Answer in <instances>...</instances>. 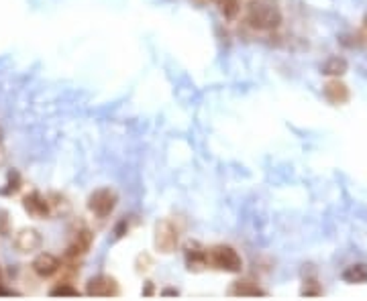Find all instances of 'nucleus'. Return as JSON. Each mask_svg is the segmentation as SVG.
Returning <instances> with one entry per match:
<instances>
[{
	"label": "nucleus",
	"instance_id": "f257e3e1",
	"mask_svg": "<svg viewBox=\"0 0 367 301\" xmlns=\"http://www.w3.org/2000/svg\"><path fill=\"white\" fill-rule=\"evenodd\" d=\"M247 23L257 31H274L281 23V10L275 0H251L247 6Z\"/></svg>",
	"mask_w": 367,
	"mask_h": 301
},
{
	"label": "nucleus",
	"instance_id": "f03ea898",
	"mask_svg": "<svg viewBox=\"0 0 367 301\" xmlns=\"http://www.w3.org/2000/svg\"><path fill=\"white\" fill-rule=\"evenodd\" d=\"M206 267L225 273H239L243 269V258L229 245H217L212 249H206Z\"/></svg>",
	"mask_w": 367,
	"mask_h": 301
},
{
	"label": "nucleus",
	"instance_id": "7ed1b4c3",
	"mask_svg": "<svg viewBox=\"0 0 367 301\" xmlns=\"http://www.w3.org/2000/svg\"><path fill=\"white\" fill-rule=\"evenodd\" d=\"M153 245L157 249V253L161 255H172L178 245H180V230L176 228V224L172 220H159L155 224L153 230Z\"/></svg>",
	"mask_w": 367,
	"mask_h": 301
},
{
	"label": "nucleus",
	"instance_id": "20e7f679",
	"mask_svg": "<svg viewBox=\"0 0 367 301\" xmlns=\"http://www.w3.org/2000/svg\"><path fill=\"white\" fill-rule=\"evenodd\" d=\"M117 202H119L117 194L110 187H102V189H96L88 198V210L98 218H108L115 212Z\"/></svg>",
	"mask_w": 367,
	"mask_h": 301
},
{
	"label": "nucleus",
	"instance_id": "39448f33",
	"mask_svg": "<svg viewBox=\"0 0 367 301\" xmlns=\"http://www.w3.org/2000/svg\"><path fill=\"white\" fill-rule=\"evenodd\" d=\"M86 293L94 298H117L121 293V287L115 277L110 275H96L88 281Z\"/></svg>",
	"mask_w": 367,
	"mask_h": 301
},
{
	"label": "nucleus",
	"instance_id": "423d86ee",
	"mask_svg": "<svg viewBox=\"0 0 367 301\" xmlns=\"http://www.w3.org/2000/svg\"><path fill=\"white\" fill-rule=\"evenodd\" d=\"M12 242H14V249L21 255H33V253H37L41 249L43 238H41L39 230H35V228H23V230L17 232V236H14Z\"/></svg>",
	"mask_w": 367,
	"mask_h": 301
},
{
	"label": "nucleus",
	"instance_id": "0eeeda50",
	"mask_svg": "<svg viewBox=\"0 0 367 301\" xmlns=\"http://www.w3.org/2000/svg\"><path fill=\"white\" fill-rule=\"evenodd\" d=\"M92 242H94V234H92L88 228L78 230L76 236H74V240H72V245H70L68 251H66V258H68L70 262H74V260H78L80 257H84V255L90 251Z\"/></svg>",
	"mask_w": 367,
	"mask_h": 301
},
{
	"label": "nucleus",
	"instance_id": "6e6552de",
	"mask_svg": "<svg viewBox=\"0 0 367 301\" xmlns=\"http://www.w3.org/2000/svg\"><path fill=\"white\" fill-rule=\"evenodd\" d=\"M23 208L25 212L33 218H47L51 216V204L49 198H43L39 191H31L23 198Z\"/></svg>",
	"mask_w": 367,
	"mask_h": 301
},
{
	"label": "nucleus",
	"instance_id": "1a4fd4ad",
	"mask_svg": "<svg viewBox=\"0 0 367 301\" xmlns=\"http://www.w3.org/2000/svg\"><path fill=\"white\" fill-rule=\"evenodd\" d=\"M33 271L39 275V277H51V275H55L59 269H61V262H59V258L55 257V255H51V253H41L39 257L33 260Z\"/></svg>",
	"mask_w": 367,
	"mask_h": 301
},
{
	"label": "nucleus",
	"instance_id": "9d476101",
	"mask_svg": "<svg viewBox=\"0 0 367 301\" xmlns=\"http://www.w3.org/2000/svg\"><path fill=\"white\" fill-rule=\"evenodd\" d=\"M324 96L333 104H345L349 100V87L339 80H333L324 86Z\"/></svg>",
	"mask_w": 367,
	"mask_h": 301
},
{
	"label": "nucleus",
	"instance_id": "9b49d317",
	"mask_svg": "<svg viewBox=\"0 0 367 301\" xmlns=\"http://www.w3.org/2000/svg\"><path fill=\"white\" fill-rule=\"evenodd\" d=\"M186 264L190 271H200L202 267H206V249L198 245H190L186 249Z\"/></svg>",
	"mask_w": 367,
	"mask_h": 301
},
{
	"label": "nucleus",
	"instance_id": "f8f14e48",
	"mask_svg": "<svg viewBox=\"0 0 367 301\" xmlns=\"http://www.w3.org/2000/svg\"><path fill=\"white\" fill-rule=\"evenodd\" d=\"M230 295H266L264 289H259L255 283L251 281H237L232 283V287L229 289Z\"/></svg>",
	"mask_w": 367,
	"mask_h": 301
},
{
	"label": "nucleus",
	"instance_id": "ddd939ff",
	"mask_svg": "<svg viewBox=\"0 0 367 301\" xmlns=\"http://www.w3.org/2000/svg\"><path fill=\"white\" fill-rule=\"evenodd\" d=\"M343 279L347 283H366L367 281V264L359 262V264H351L345 273Z\"/></svg>",
	"mask_w": 367,
	"mask_h": 301
},
{
	"label": "nucleus",
	"instance_id": "4468645a",
	"mask_svg": "<svg viewBox=\"0 0 367 301\" xmlns=\"http://www.w3.org/2000/svg\"><path fill=\"white\" fill-rule=\"evenodd\" d=\"M217 4L225 19H235L239 14V0H217Z\"/></svg>",
	"mask_w": 367,
	"mask_h": 301
},
{
	"label": "nucleus",
	"instance_id": "2eb2a0df",
	"mask_svg": "<svg viewBox=\"0 0 367 301\" xmlns=\"http://www.w3.org/2000/svg\"><path fill=\"white\" fill-rule=\"evenodd\" d=\"M21 175L17 172H12V173H8V183H6V187H2L0 189V194L2 196H10V194H17L19 189H21Z\"/></svg>",
	"mask_w": 367,
	"mask_h": 301
},
{
	"label": "nucleus",
	"instance_id": "dca6fc26",
	"mask_svg": "<svg viewBox=\"0 0 367 301\" xmlns=\"http://www.w3.org/2000/svg\"><path fill=\"white\" fill-rule=\"evenodd\" d=\"M345 70H347V63H345V59H339V57H333L324 65V74H330V76H341V74H345Z\"/></svg>",
	"mask_w": 367,
	"mask_h": 301
},
{
	"label": "nucleus",
	"instance_id": "f3484780",
	"mask_svg": "<svg viewBox=\"0 0 367 301\" xmlns=\"http://www.w3.org/2000/svg\"><path fill=\"white\" fill-rule=\"evenodd\" d=\"M49 295H53V298H57V295H72V298H76V295H80V291L76 287H72L70 283H59L57 287H53L49 291Z\"/></svg>",
	"mask_w": 367,
	"mask_h": 301
},
{
	"label": "nucleus",
	"instance_id": "a211bd4d",
	"mask_svg": "<svg viewBox=\"0 0 367 301\" xmlns=\"http://www.w3.org/2000/svg\"><path fill=\"white\" fill-rule=\"evenodd\" d=\"M0 234L2 236L10 234V218H8L6 210H0Z\"/></svg>",
	"mask_w": 367,
	"mask_h": 301
},
{
	"label": "nucleus",
	"instance_id": "6ab92c4d",
	"mask_svg": "<svg viewBox=\"0 0 367 301\" xmlns=\"http://www.w3.org/2000/svg\"><path fill=\"white\" fill-rule=\"evenodd\" d=\"M149 269H151V257H149V255H139V258H137L139 273H147Z\"/></svg>",
	"mask_w": 367,
	"mask_h": 301
},
{
	"label": "nucleus",
	"instance_id": "aec40b11",
	"mask_svg": "<svg viewBox=\"0 0 367 301\" xmlns=\"http://www.w3.org/2000/svg\"><path fill=\"white\" fill-rule=\"evenodd\" d=\"M163 295H178V291H176V289H166Z\"/></svg>",
	"mask_w": 367,
	"mask_h": 301
},
{
	"label": "nucleus",
	"instance_id": "412c9836",
	"mask_svg": "<svg viewBox=\"0 0 367 301\" xmlns=\"http://www.w3.org/2000/svg\"><path fill=\"white\" fill-rule=\"evenodd\" d=\"M151 293H153V287H151V285H147V289L143 291V295H151Z\"/></svg>",
	"mask_w": 367,
	"mask_h": 301
},
{
	"label": "nucleus",
	"instance_id": "4be33fe9",
	"mask_svg": "<svg viewBox=\"0 0 367 301\" xmlns=\"http://www.w3.org/2000/svg\"><path fill=\"white\" fill-rule=\"evenodd\" d=\"M0 145H2V130H0Z\"/></svg>",
	"mask_w": 367,
	"mask_h": 301
}]
</instances>
